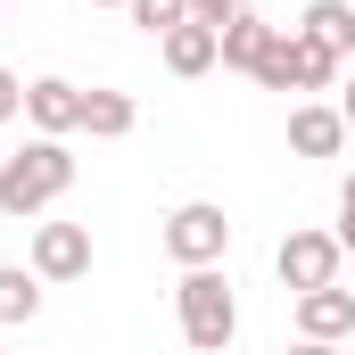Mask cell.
Listing matches in <instances>:
<instances>
[{
  "label": "cell",
  "mask_w": 355,
  "mask_h": 355,
  "mask_svg": "<svg viewBox=\"0 0 355 355\" xmlns=\"http://www.w3.org/2000/svg\"><path fill=\"white\" fill-rule=\"evenodd\" d=\"M339 248L355 257V174H347V190H339Z\"/></svg>",
  "instance_id": "cell-18"
},
{
  "label": "cell",
  "mask_w": 355,
  "mask_h": 355,
  "mask_svg": "<svg viewBox=\"0 0 355 355\" xmlns=\"http://www.w3.org/2000/svg\"><path fill=\"white\" fill-rule=\"evenodd\" d=\"M289 33H297V25H289ZM331 83H339V58H331L322 42L297 33V91H331Z\"/></svg>",
  "instance_id": "cell-16"
},
{
  "label": "cell",
  "mask_w": 355,
  "mask_h": 355,
  "mask_svg": "<svg viewBox=\"0 0 355 355\" xmlns=\"http://www.w3.org/2000/svg\"><path fill=\"white\" fill-rule=\"evenodd\" d=\"M33 272L42 281H83L91 272V223H33Z\"/></svg>",
  "instance_id": "cell-5"
},
{
  "label": "cell",
  "mask_w": 355,
  "mask_h": 355,
  "mask_svg": "<svg viewBox=\"0 0 355 355\" xmlns=\"http://www.w3.org/2000/svg\"><path fill=\"white\" fill-rule=\"evenodd\" d=\"M289 355H339V347H331V339H297Z\"/></svg>",
  "instance_id": "cell-20"
},
{
  "label": "cell",
  "mask_w": 355,
  "mask_h": 355,
  "mask_svg": "<svg viewBox=\"0 0 355 355\" xmlns=\"http://www.w3.org/2000/svg\"><path fill=\"white\" fill-rule=\"evenodd\" d=\"M257 83H265V91H297V33H281V25H272L265 58H257Z\"/></svg>",
  "instance_id": "cell-14"
},
{
  "label": "cell",
  "mask_w": 355,
  "mask_h": 355,
  "mask_svg": "<svg viewBox=\"0 0 355 355\" xmlns=\"http://www.w3.org/2000/svg\"><path fill=\"white\" fill-rule=\"evenodd\" d=\"M157 50H166V67H174V75H207V67H223V42H215V25H198V17L174 25Z\"/></svg>",
  "instance_id": "cell-9"
},
{
  "label": "cell",
  "mask_w": 355,
  "mask_h": 355,
  "mask_svg": "<svg viewBox=\"0 0 355 355\" xmlns=\"http://www.w3.org/2000/svg\"><path fill=\"white\" fill-rule=\"evenodd\" d=\"M8 116H25V83H17V75L0 67V124H8Z\"/></svg>",
  "instance_id": "cell-19"
},
{
  "label": "cell",
  "mask_w": 355,
  "mask_h": 355,
  "mask_svg": "<svg viewBox=\"0 0 355 355\" xmlns=\"http://www.w3.org/2000/svg\"><path fill=\"white\" fill-rule=\"evenodd\" d=\"M132 124H141L132 91H83V132H91V141H124Z\"/></svg>",
  "instance_id": "cell-11"
},
{
  "label": "cell",
  "mask_w": 355,
  "mask_h": 355,
  "mask_svg": "<svg viewBox=\"0 0 355 355\" xmlns=\"http://www.w3.org/2000/svg\"><path fill=\"white\" fill-rule=\"evenodd\" d=\"M223 248H232V215H223L215 198H182L174 215H166V257H174L182 272L223 265Z\"/></svg>",
  "instance_id": "cell-3"
},
{
  "label": "cell",
  "mask_w": 355,
  "mask_h": 355,
  "mask_svg": "<svg viewBox=\"0 0 355 355\" xmlns=\"http://www.w3.org/2000/svg\"><path fill=\"white\" fill-rule=\"evenodd\" d=\"M25 116L42 141H67V132H83V91L67 75H42V83H25Z\"/></svg>",
  "instance_id": "cell-6"
},
{
  "label": "cell",
  "mask_w": 355,
  "mask_h": 355,
  "mask_svg": "<svg viewBox=\"0 0 355 355\" xmlns=\"http://www.w3.org/2000/svg\"><path fill=\"white\" fill-rule=\"evenodd\" d=\"M67 190H75V149L67 141H42L33 132L17 157H0V215H17V223L42 215V207H58Z\"/></svg>",
  "instance_id": "cell-1"
},
{
  "label": "cell",
  "mask_w": 355,
  "mask_h": 355,
  "mask_svg": "<svg viewBox=\"0 0 355 355\" xmlns=\"http://www.w3.org/2000/svg\"><path fill=\"white\" fill-rule=\"evenodd\" d=\"M124 8H132V25H141L149 42H166L174 25H190V0H124Z\"/></svg>",
  "instance_id": "cell-15"
},
{
  "label": "cell",
  "mask_w": 355,
  "mask_h": 355,
  "mask_svg": "<svg viewBox=\"0 0 355 355\" xmlns=\"http://www.w3.org/2000/svg\"><path fill=\"white\" fill-rule=\"evenodd\" d=\"M215 42H223V67H240V75H257V58H265L272 25H265V17H257V8H240V17H232V25H223Z\"/></svg>",
  "instance_id": "cell-12"
},
{
  "label": "cell",
  "mask_w": 355,
  "mask_h": 355,
  "mask_svg": "<svg viewBox=\"0 0 355 355\" xmlns=\"http://www.w3.org/2000/svg\"><path fill=\"white\" fill-rule=\"evenodd\" d=\"M297 339H331V347L355 339V289H339V281L331 289H306L297 297Z\"/></svg>",
  "instance_id": "cell-7"
},
{
  "label": "cell",
  "mask_w": 355,
  "mask_h": 355,
  "mask_svg": "<svg viewBox=\"0 0 355 355\" xmlns=\"http://www.w3.org/2000/svg\"><path fill=\"white\" fill-rule=\"evenodd\" d=\"M272 265H281V289H289V297H306V289H331V281H339L347 248H339V232H289V240L272 248Z\"/></svg>",
  "instance_id": "cell-4"
},
{
  "label": "cell",
  "mask_w": 355,
  "mask_h": 355,
  "mask_svg": "<svg viewBox=\"0 0 355 355\" xmlns=\"http://www.w3.org/2000/svg\"><path fill=\"white\" fill-rule=\"evenodd\" d=\"M174 306H182V339H190L198 355H223L232 339H240V297H232V281H223L215 265L182 272Z\"/></svg>",
  "instance_id": "cell-2"
},
{
  "label": "cell",
  "mask_w": 355,
  "mask_h": 355,
  "mask_svg": "<svg viewBox=\"0 0 355 355\" xmlns=\"http://www.w3.org/2000/svg\"><path fill=\"white\" fill-rule=\"evenodd\" d=\"M289 149H297V157H339V149H347V116H339L331 99L289 107Z\"/></svg>",
  "instance_id": "cell-8"
},
{
  "label": "cell",
  "mask_w": 355,
  "mask_h": 355,
  "mask_svg": "<svg viewBox=\"0 0 355 355\" xmlns=\"http://www.w3.org/2000/svg\"><path fill=\"white\" fill-rule=\"evenodd\" d=\"M91 8H124V0H91Z\"/></svg>",
  "instance_id": "cell-22"
},
{
  "label": "cell",
  "mask_w": 355,
  "mask_h": 355,
  "mask_svg": "<svg viewBox=\"0 0 355 355\" xmlns=\"http://www.w3.org/2000/svg\"><path fill=\"white\" fill-rule=\"evenodd\" d=\"M33 314H42V272L0 265V322H33Z\"/></svg>",
  "instance_id": "cell-13"
},
{
  "label": "cell",
  "mask_w": 355,
  "mask_h": 355,
  "mask_svg": "<svg viewBox=\"0 0 355 355\" xmlns=\"http://www.w3.org/2000/svg\"><path fill=\"white\" fill-rule=\"evenodd\" d=\"M240 8H248V0H190V17H198V25H215V33H223Z\"/></svg>",
  "instance_id": "cell-17"
},
{
  "label": "cell",
  "mask_w": 355,
  "mask_h": 355,
  "mask_svg": "<svg viewBox=\"0 0 355 355\" xmlns=\"http://www.w3.org/2000/svg\"><path fill=\"white\" fill-rule=\"evenodd\" d=\"M339 116H347V132H355V83H347V91H339Z\"/></svg>",
  "instance_id": "cell-21"
},
{
  "label": "cell",
  "mask_w": 355,
  "mask_h": 355,
  "mask_svg": "<svg viewBox=\"0 0 355 355\" xmlns=\"http://www.w3.org/2000/svg\"><path fill=\"white\" fill-rule=\"evenodd\" d=\"M297 33L322 42L331 58H347V50H355V0H314V8L297 17Z\"/></svg>",
  "instance_id": "cell-10"
}]
</instances>
